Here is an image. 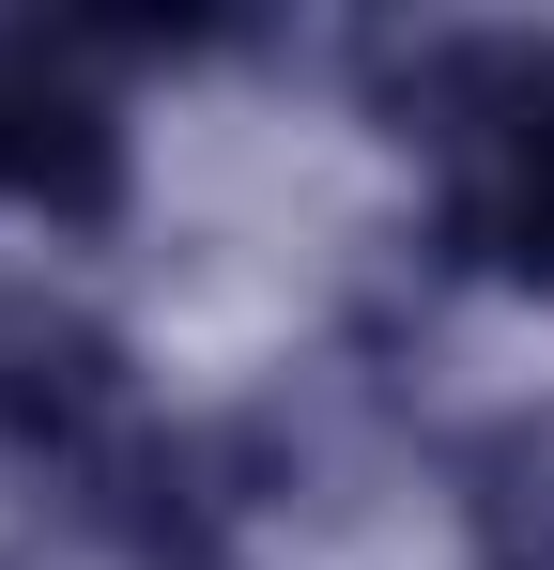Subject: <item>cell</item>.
Segmentation results:
<instances>
[{
    "instance_id": "1",
    "label": "cell",
    "mask_w": 554,
    "mask_h": 570,
    "mask_svg": "<svg viewBox=\"0 0 554 570\" xmlns=\"http://www.w3.org/2000/svg\"><path fill=\"white\" fill-rule=\"evenodd\" d=\"M0 416H16V432H47V448H92V432L123 416L108 340H92V324H16V340H0Z\"/></svg>"
}]
</instances>
